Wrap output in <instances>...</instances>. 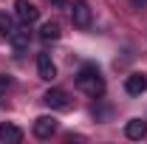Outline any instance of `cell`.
<instances>
[{
    "mask_svg": "<svg viewBox=\"0 0 147 144\" xmlns=\"http://www.w3.org/2000/svg\"><path fill=\"white\" fill-rule=\"evenodd\" d=\"M59 34H62V31H59V26H57V23H45V26L40 28V40H42V42H57Z\"/></svg>",
    "mask_w": 147,
    "mask_h": 144,
    "instance_id": "cell-10",
    "label": "cell"
},
{
    "mask_svg": "<svg viewBox=\"0 0 147 144\" xmlns=\"http://www.w3.org/2000/svg\"><path fill=\"white\" fill-rule=\"evenodd\" d=\"M14 17L23 26H34L37 20H40V9H37L31 0H14Z\"/></svg>",
    "mask_w": 147,
    "mask_h": 144,
    "instance_id": "cell-2",
    "label": "cell"
},
{
    "mask_svg": "<svg viewBox=\"0 0 147 144\" xmlns=\"http://www.w3.org/2000/svg\"><path fill=\"white\" fill-rule=\"evenodd\" d=\"M9 42L14 45V51H26V48H28V42H31V34H28V31H17V28H14V34L9 37Z\"/></svg>",
    "mask_w": 147,
    "mask_h": 144,
    "instance_id": "cell-11",
    "label": "cell"
},
{
    "mask_svg": "<svg viewBox=\"0 0 147 144\" xmlns=\"http://www.w3.org/2000/svg\"><path fill=\"white\" fill-rule=\"evenodd\" d=\"M125 90H127L130 96H142L147 90V73H130L127 79H125Z\"/></svg>",
    "mask_w": 147,
    "mask_h": 144,
    "instance_id": "cell-7",
    "label": "cell"
},
{
    "mask_svg": "<svg viewBox=\"0 0 147 144\" xmlns=\"http://www.w3.org/2000/svg\"><path fill=\"white\" fill-rule=\"evenodd\" d=\"M54 6H59V9H62V6H65V0H54Z\"/></svg>",
    "mask_w": 147,
    "mask_h": 144,
    "instance_id": "cell-15",
    "label": "cell"
},
{
    "mask_svg": "<svg viewBox=\"0 0 147 144\" xmlns=\"http://www.w3.org/2000/svg\"><path fill=\"white\" fill-rule=\"evenodd\" d=\"M125 136H127L130 141H142L147 136V122L144 119H130L127 124H125Z\"/></svg>",
    "mask_w": 147,
    "mask_h": 144,
    "instance_id": "cell-8",
    "label": "cell"
},
{
    "mask_svg": "<svg viewBox=\"0 0 147 144\" xmlns=\"http://www.w3.org/2000/svg\"><path fill=\"white\" fill-rule=\"evenodd\" d=\"M37 73H40V79H45V82H51V79H57V65L54 59H51V54H37Z\"/></svg>",
    "mask_w": 147,
    "mask_h": 144,
    "instance_id": "cell-5",
    "label": "cell"
},
{
    "mask_svg": "<svg viewBox=\"0 0 147 144\" xmlns=\"http://www.w3.org/2000/svg\"><path fill=\"white\" fill-rule=\"evenodd\" d=\"M11 85V76H6V73H0V90H6Z\"/></svg>",
    "mask_w": 147,
    "mask_h": 144,
    "instance_id": "cell-13",
    "label": "cell"
},
{
    "mask_svg": "<svg viewBox=\"0 0 147 144\" xmlns=\"http://www.w3.org/2000/svg\"><path fill=\"white\" fill-rule=\"evenodd\" d=\"M91 20H93L91 6H88L85 0H76V3L71 6V23L76 26V28H88V26H91Z\"/></svg>",
    "mask_w": 147,
    "mask_h": 144,
    "instance_id": "cell-3",
    "label": "cell"
},
{
    "mask_svg": "<svg viewBox=\"0 0 147 144\" xmlns=\"http://www.w3.org/2000/svg\"><path fill=\"white\" fill-rule=\"evenodd\" d=\"M133 3V9H147V0H130Z\"/></svg>",
    "mask_w": 147,
    "mask_h": 144,
    "instance_id": "cell-14",
    "label": "cell"
},
{
    "mask_svg": "<svg viewBox=\"0 0 147 144\" xmlns=\"http://www.w3.org/2000/svg\"><path fill=\"white\" fill-rule=\"evenodd\" d=\"M54 133H57V119L54 116H40V119L34 122V136L37 139L45 141V139H51Z\"/></svg>",
    "mask_w": 147,
    "mask_h": 144,
    "instance_id": "cell-6",
    "label": "cell"
},
{
    "mask_svg": "<svg viewBox=\"0 0 147 144\" xmlns=\"http://www.w3.org/2000/svg\"><path fill=\"white\" fill-rule=\"evenodd\" d=\"M0 34H3V37H11V34H14V17L6 14V11H0Z\"/></svg>",
    "mask_w": 147,
    "mask_h": 144,
    "instance_id": "cell-12",
    "label": "cell"
},
{
    "mask_svg": "<svg viewBox=\"0 0 147 144\" xmlns=\"http://www.w3.org/2000/svg\"><path fill=\"white\" fill-rule=\"evenodd\" d=\"M76 88L82 93H88L91 99H102L105 96V79H102V73H99V68L93 62H85L76 71Z\"/></svg>",
    "mask_w": 147,
    "mask_h": 144,
    "instance_id": "cell-1",
    "label": "cell"
},
{
    "mask_svg": "<svg viewBox=\"0 0 147 144\" xmlns=\"http://www.w3.org/2000/svg\"><path fill=\"white\" fill-rule=\"evenodd\" d=\"M0 141L20 144V141H23V130H20L17 124H9V122H3V124H0Z\"/></svg>",
    "mask_w": 147,
    "mask_h": 144,
    "instance_id": "cell-9",
    "label": "cell"
},
{
    "mask_svg": "<svg viewBox=\"0 0 147 144\" xmlns=\"http://www.w3.org/2000/svg\"><path fill=\"white\" fill-rule=\"evenodd\" d=\"M42 102H45L48 108H54V110H68V108H71V102H68V93H65V90H59V88L45 90Z\"/></svg>",
    "mask_w": 147,
    "mask_h": 144,
    "instance_id": "cell-4",
    "label": "cell"
}]
</instances>
